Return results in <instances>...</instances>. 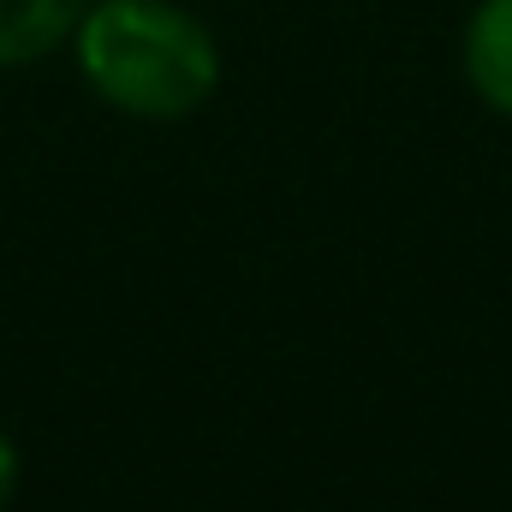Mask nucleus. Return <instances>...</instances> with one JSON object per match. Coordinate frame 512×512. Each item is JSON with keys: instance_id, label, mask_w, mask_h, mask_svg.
I'll return each instance as SVG.
<instances>
[{"instance_id": "f257e3e1", "label": "nucleus", "mask_w": 512, "mask_h": 512, "mask_svg": "<svg viewBox=\"0 0 512 512\" xmlns=\"http://www.w3.org/2000/svg\"><path fill=\"white\" fill-rule=\"evenodd\" d=\"M72 42L90 90L131 120H185L221 84L215 36L173 0H90Z\"/></svg>"}, {"instance_id": "f03ea898", "label": "nucleus", "mask_w": 512, "mask_h": 512, "mask_svg": "<svg viewBox=\"0 0 512 512\" xmlns=\"http://www.w3.org/2000/svg\"><path fill=\"white\" fill-rule=\"evenodd\" d=\"M465 78L471 90L512 120V0H483L465 24Z\"/></svg>"}, {"instance_id": "7ed1b4c3", "label": "nucleus", "mask_w": 512, "mask_h": 512, "mask_svg": "<svg viewBox=\"0 0 512 512\" xmlns=\"http://www.w3.org/2000/svg\"><path fill=\"white\" fill-rule=\"evenodd\" d=\"M90 0H0V66H24L42 60L48 48H60Z\"/></svg>"}, {"instance_id": "20e7f679", "label": "nucleus", "mask_w": 512, "mask_h": 512, "mask_svg": "<svg viewBox=\"0 0 512 512\" xmlns=\"http://www.w3.org/2000/svg\"><path fill=\"white\" fill-rule=\"evenodd\" d=\"M12 489H18V447H12L6 429H0V507L12 501Z\"/></svg>"}]
</instances>
